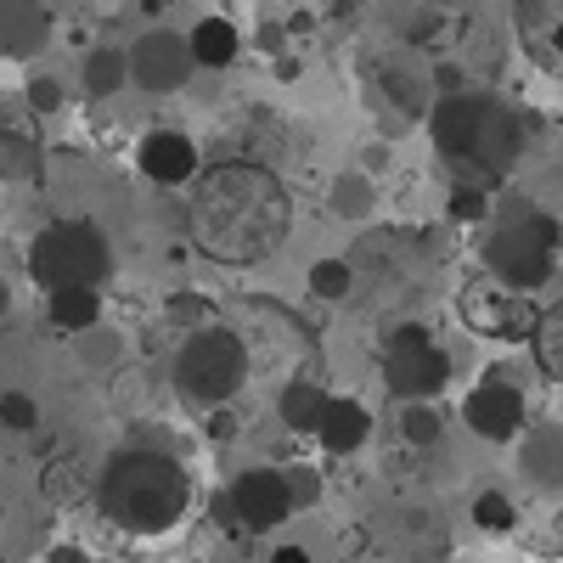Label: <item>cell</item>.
I'll return each instance as SVG.
<instances>
[{
	"label": "cell",
	"mask_w": 563,
	"mask_h": 563,
	"mask_svg": "<svg viewBox=\"0 0 563 563\" xmlns=\"http://www.w3.org/2000/svg\"><path fill=\"white\" fill-rule=\"evenodd\" d=\"M102 321V294L97 288H63L52 294V327L57 333H90Z\"/></svg>",
	"instance_id": "obj_19"
},
{
	"label": "cell",
	"mask_w": 563,
	"mask_h": 563,
	"mask_svg": "<svg viewBox=\"0 0 563 563\" xmlns=\"http://www.w3.org/2000/svg\"><path fill=\"white\" fill-rule=\"evenodd\" d=\"M451 220H485V192L479 186H456L451 192Z\"/></svg>",
	"instance_id": "obj_29"
},
{
	"label": "cell",
	"mask_w": 563,
	"mask_h": 563,
	"mask_svg": "<svg viewBox=\"0 0 563 563\" xmlns=\"http://www.w3.org/2000/svg\"><path fill=\"white\" fill-rule=\"evenodd\" d=\"M288 496H294V507H310V501L321 496V485H316L310 467H294V474H288Z\"/></svg>",
	"instance_id": "obj_30"
},
{
	"label": "cell",
	"mask_w": 563,
	"mask_h": 563,
	"mask_svg": "<svg viewBox=\"0 0 563 563\" xmlns=\"http://www.w3.org/2000/svg\"><path fill=\"white\" fill-rule=\"evenodd\" d=\"M456 310H462V321L474 327V333H485V339H530L536 333V310L519 299V288H507V282H496V276H485V282H467L462 288V299H456Z\"/></svg>",
	"instance_id": "obj_8"
},
{
	"label": "cell",
	"mask_w": 563,
	"mask_h": 563,
	"mask_svg": "<svg viewBox=\"0 0 563 563\" xmlns=\"http://www.w3.org/2000/svg\"><path fill=\"white\" fill-rule=\"evenodd\" d=\"M192 57H198V68H231L238 63V52H243V40H238V29H231L225 18H203L192 34Z\"/></svg>",
	"instance_id": "obj_17"
},
{
	"label": "cell",
	"mask_w": 563,
	"mask_h": 563,
	"mask_svg": "<svg viewBox=\"0 0 563 563\" xmlns=\"http://www.w3.org/2000/svg\"><path fill=\"white\" fill-rule=\"evenodd\" d=\"M34 141H23V135H0V175L7 180H23V175H34Z\"/></svg>",
	"instance_id": "obj_26"
},
{
	"label": "cell",
	"mask_w": 563,
	"mask_h": 563,
	"mask_svg": "<svg viewBox=\"0 0 563 563\" xmlns=\"http://www.w3.org/2000/svg\"><path fill=\"white\" fill-rule=\"evenodd\" d=\"M512 23L530 63L563 79V0H512Z\"/></svg>",
	"instance_id": "obj_12"
},
{
	"label": "cell",
	"mask_w": 563,
	"mask_h": 563,
	"mask_svg": "<svg viewBox=\"0 0 563 563\" xmlns=\"http://www.w3.org/2000/svg\"><path fill=\"white\" fill-rule=\"evenodd\" d=\"M429 130L440 158L456 164V186H479V192H490L525 153V119L479 90H445L429 113Z\"/></svg>",
	"instance_id": "obj_2"
},
{
	"label": "cell",
	"mask_w": 563,
	"mask_h": 563,
	"mask_svg": "<svg viewBox=\"0 0 563 563\" xmlns=\"http://www.w3.org/2000/svg\"><path fill=\"white\" fill-rule=\"evenodd\" d=\"M530 344H536V361H541V372L563 384V310H552V316H541V321H536Z\"/></svg>",
	"instance_id": "obj_21"
},
{
	"label": "cell",
	"mask_w": 563,
	"mask_h": 563,
	"mask_svg": "<svg viewBox=\"0 0 563 563\" xmlns=\"http://www.w3.org/2000/svg\"><path fill=\"white\" fill-rule=\"evenodd\" d=\"M327 395L321 384H310V378H294L288 389H282V422H288L294 434H316L321 429V411H327Z\"/></svg>",
	"instance_id": "obj_18"
},
{
	"label": "cell",
	"mask_w": 563,
	"mask_h": 563,
	"mask_svg": "<svg viewBox=\"0 0 563 563\" xmlns=\"http://www.w3.org/2000/svg\"><path fill=\"white\" fill-rule=\"evenodd\" d=\"M288 512H294L288 474H276V467H249V474H238V485H231V519L243 530H254V536L276 530Z\"/></svg>",
	"instance_id": "obj_10"
},
{
	"label": "cell",
	"mask_w": 563,
	"mask_h": 563,
	"mask_svg": "<svg viewBox=\"0 0 563 563\" xmlns=\"http://www.w3.org/2000/svg\"><path fill=\"white\" fill-rule=\"evenodd\" d=\"M249 378V350L231 327H192L175 355V389L192 400L198 411H220Z\"/></svg>",
	"instance_id": "obj_6"
},
{
	"label": "cell",
	"mask_w": 563,
	"mask_h": 563,
	"mask_svg": "<svg viewBox=\"0 0 563 563\" xmlns=\"http://www.w3.org/2000/svg\"><path fill=\"white\" fill-rule=\"evenodd\" d=\"M271 563H310V552H305V547H276Z\"/></svg>",
	"instance_id": "obj_32"
},
{
	"label": "cell",
	"mask_w": 563,
	"mask_h": 563,
	"mask_svg": "<svg viewBox=\"0 0 563 563\" xmlns=\"http://www.w3.org/2000/svg\"><path fill=\"white\" fill-rule=\"evenodd\" d=\"M474 525H479L485 536H507V530H519V507H512L501 490H485V496L474 501Z\"/></svg>",
	"instance_id": "obj_22"
},
{
	"label": "cell",
	"mask_w": 563,
	"mask_h": 563,
	"mask_svg": "<svg viewBox=\"0 0 563 563\" xmlns=\"http://www.w3.org/2000/svg\"><path fill=\"white\" fill-rule=\"evenodd\" d=\"M113 271V249L90 220H57L29 243V276L45 294L63 288H102Z\"/></svg>",
	"instance_id": "obj_5"
},
{
	"label": "cell",
	"mask_w": 563,
	"mask_h": 563,
	"mask_svg": "<svg viewBox=\"0 0 563 563\" xmlns=\"http://www.w3.org/2000/svg\"><path fill=\"white\" fill-rule=\"evenodd\" d=\"M29 108H34V113H57V108H63V85H57L52 74H34V79H29Z\"/></svg>",
	"instance_id": "obj_28"
},
{
	"label": "cell",
	"mask_w": 563,
	"mask_h": 563,
	"mask_svg": "<svg viewBox=\"0 0 563 563\" xmlns=\"http://www.w3.org/2000/svg\"><path fill=\"white\" fill-rule=\"evenodd\" d=\"M310 294L316 299H344L350 294V265L344 260H316L310 265Z\"/></svg>",
	"instance_id": "obj_25"
},
{
	"label": "cell",
	"mask_w": 563,
	"mask_h": 563,
	"mask_svg": "<svg viewBox=\"0 0 563 563\" xmlns=\"http://www.w3.org/2000/svg\"><path fill=\"white\" fill-rule=\"evenodd\" d=\"M102 512L130 530V536H164L186 519V501H192V479L186 467L164 451H119L102 467V485H97Z\"/></svg>",
	"instance_id": "obj_3"
},
{
	"label": "cell",
	"mask_w": 563,
	"mask_h": 563,
	"mask_svg": "<svg viewBox=\"0 0 563 563\" xmlns=\"http://www.w3.org/2000/svg\"><path fill=\"white\" fill-rule=\"evenodd\" d=\"M52 40V7L45 0H0V57H34Z\"/></svg>",
	"instance_id": "obj_14"
},
{
	"label": "cell",
	"mask_w": 563,
	"mask_h": 563,
	"mask_svg": "<svg viewBox=\"0 0 563 563\" xmlns=\"http://www.w3.org/2000/svg\"><path fill=\"white\" fill-rule=\"evenodd\" d=\"M400 434H406V445H434V440H440V411H434L429 400H406Z\"/></svg>",
	"instance_id": "obj_23"
},
{
	"label": "cell",
	"mask_w": 563,
	"mask_h": 563,
	"mask_svg": "<svg viewBox=\"0 0 563 563\" xmlns=\"http://www.w3.org/2000/svg\"><path fill=\"white\" fill-rule=\"evenodd\" d=\"M12 310V288H7V282H0V316H7Z\"/></svg>",
	"instance_id": "obj_33"
},
{
	"label": "cell",
	"mask_w": 563,
	"mask_h": 563,
	"mask_svg": "<svg viewBox=\"0 0 563 563\" xmlns=\"http://www.w3.org/2000/svg\"><path fill=\"white\" fill-rule=\"evenodd\" d=\"M462 417H467V429H474L479 440L507 445V440H519V434H525V395L512 389L507 378H485L474 395H467Z\"/></svg>",
	"instance_id": "obj_11"
},
{
	"label": "cell",
	"mask_w": 563,
	"mask_h": 563,
	"mask_svg": "<svg viewBox=\"0 0 563 563\" xmlns=\"http://www.w3.org/2000/svg\"><path fill=\"white\" fill-rule=\"evenodd\" d=\"M79 85H85V97H119V90L130 85V52L97 45V52L85 57V68H79Z\"/></svg>",
	"instance_id": "obj_16"
},
{
	"label": "cell",
	"mask_w": 563,
	"mask_h": 563,
	"mask_svg": "<svg viewBox=\"0 0 563 563\" xmlns=\"http://www.w3.org/2000/svg\"><path fill=\"white\" fill-rule=\"evenodd\" d=\"M45 563H90L85 547H57V552H45Z\"/></svg>",
	"instance_id": "obj_31"
},
{
	"label": "cell",
	"mask_w": 563,
	"mask_h": 563,
	"mask_svg": "<svg viewBox=\"0 0 563 563\" xmlns=\"http://www.w3.org/2000/svg\"><path fill=\"white\" fill-rule=\"evenodd\" d=\"M333 209H339L344 220H361V214L372 209V186H366L361 175H339V186H333Z\"/></svg>",
	"instance_id": "obj_27"
},
{
	"label": "cell",
	"mask_w": 563,
	"mask_h": 563,
	"mask_svg": "<svg viewBox=\"0 0 563 563\" xmlns=\"http://www.w3.org/2000/svg\"><path fill=\"white\" fill-rule=\"evenodd\" d=\"M558 249H563L558 214H547L541 203H512V209L496 220L490 243H485V265H490L496 282L530 294V288H541V282H552Z\"/></svg>",
	"instance_id": "obj_4"
},
{
	"label": "cell",
	"mask_w": 563,
	"mask_h": 563,
	"mask_svg": "<svg viewBox=\"0 0 563 563\" xmlns=\"http://www.w3.org/2000/svg\"><path fill=\"white\" fill-rule=\"evenodd\" d=\"M198 57H192V40L175 34V29H147L130 45V85L153 90V97H169L192 79Z\"/></svg>",
	"instance_id": "obj_9"
},
{
	"label": "cell",
	"mask_w": 563,
	"mask_h": 563,
	"mask_svg": "<svg viewBox=\"0 0 563 563\" xmlns=\"http://www.w3.org/2000/svg\"><path fill=\"white\" fill-rule=\"evenodd\" d=\"M141 175L158 180V186H192L203 175V158L192 147V135H180V130H153V135H141V153H135Z\"/></svg>",
	"instance_id": "obj_13"
},
{
	"label": "cell",
	"mask_w": 563,
	"mask_h": 563,
	"mask_svg": "<svg viewBox=\"0 0 563 563\" xmlns=\"http://www.w3.org/2000/svg\"><path fill=\"white\" fill-rule=\"evenodd\" d=\"M525 467H530V479H541V485H563V434L558 429H536L525 440Z\"/></svg>",
	"instance_id": "obj_20"
},
{
	"label": "cell",
	"mask_w": 563,
	"mask_h": 563,
	"mask_svg": "<svg viewBox=\"0 0 563 563\" xmlns=\"http://www.w3.org/2000/svg\"><path fill=\"white\" fill-rule=\"evenodd\" d=\"M366 434H372V411H366L361 400H350V395L327 400V411H321V429H316L321 451L350 456V451H361V445H366Z\"/></svg>",
	"instance_id": "obj_15"
},
{
	"label": "cell",
	"mask_w": 563,
	"mask_h": 563,
	"mask_svg": "<svg viewBox=\"0 0 563 563\" xmlns=\"http://www.w3.org/2000/svg\"><path fill=\"white\" fill-rule=\"evenodd\" d=\"M186 231L214 265H265L294 231V198L265 164L231 158L192 180Z\"/></svg>",
	"instance_id": "obj_1"
},
{
	"label": "cell",
	"mask_w": 563,
	"mask_h": 563,
	"mask_svg": "<svg viewBox=\"0 0 563 563\" xmlns=\"http://www.w3.org/2000/svg\"><path fill=\"white\" fill-rule=\"evenodd\" d=\"M384 384L400 400H434L451 384V355L440 350L429 327H400L384 344Z\"/></svg>",
	"instance_id": "obj_7"
},
{
	"label": "cell",
	"mask_w": 563,
	"mask_h": 563,
	"mask_svg": "<svg viewBox=\"0 0 563 563\" xmlns=\"http://www.w3.org/2000/svg\"><path fill=\"white\" fill-rule=\"evenodd\" d=\"M0 429H7V434H34V429H40L34 395H23V389H7V395H0Z\"/></svg>",
	"instance_id": "obj_24"
}]
</instances>
